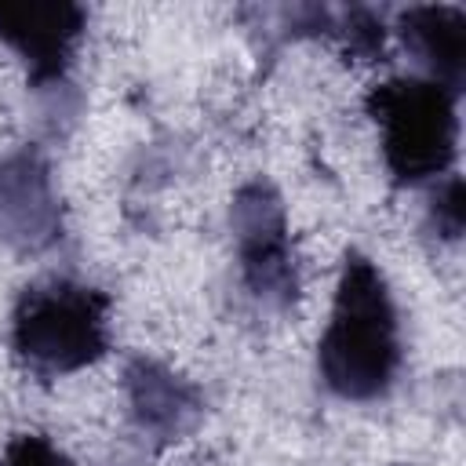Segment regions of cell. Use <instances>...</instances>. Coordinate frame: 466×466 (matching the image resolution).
<instances>
[{
    "mask_svg": "<svg viewBox=\"0 0 466 466\" xmlns=\"http://www.w3.org/2000/svg\"><path fill=\"white\" fill-rule=\"evenodd\" d=\"M0 466H76L69 462L47 437H36V433H22L7 444Z\"/></svg>",
    "mask_w": 466,
    "mask_h": 466,
    "instance_id": "9c48e42d",
    "label": "cell"
},
{
    "mask_svg": "<svg viewBox=\"0 0 466 466\" xmlns=\"http://www.w3.org/2000/svg\"><path fill=\"white\" fill-rule=\"evenodd\" d=\"M80 25H84V11L76 4L0 7V40L25 58L36 84L58 80L66 73Z\"/></svg>",
    "mask_w": 466,
    "mask_h": 466,
    "instance_id": "8992f818",
    "label": "cell"
},
{
    "mask_svg": "<svg viewBox=\"0 0 466 466\" xmlns=\"http://www.w3.org/2000/svg\"><path fill=\"white\" fill-rule=\"evenodd\" d=\"M127 393H131V411H135L138 426L153 430L160 437L182 433L189 426V419L197 415L193 390L153 360H135L127 368Z\"/></svg>",
    "mask_w": 466,
    "mask_h": 466,
    "instance_id": "ba28073f",
    "label": "cell"
},
{
    "mask_svg": "<svg viewBox=\"0 0 466 466\" xmlns=\"http://www.w3.org/2000/svg\"><path fill=\"white\" fill-rule=\"evenodd\" d=\"M233 237L248 291L269 306H288L299 291L284 204L269 182H248L233 200Z\"/></svg>",
    "mask_w": 466,
    "mask_h": 466,
    "instance_id": "277c9868",
    "label": "cell"
},
{
    "mask_svg": "<svg viewBox=\"0 0 466 466\" xmlns=\"http://www.w3.org/2000/svg\"><path fill=\"white\" fill-rule=\"evenodd\" d=\"M400 33H404L408 47L426 62L430 80H437L441 87L459 95L462 73H466V15H462V7H444V4L411 7L400 15Z\"/></svg>",
    "mask_w": 466,
    "mask_h": 466,
    "instance_id": "52a82bcc",
    "label": "cell"
},
{
    "mask_svg": "<svg viewBox=\"0 0 466 466\" xmlns=\"http://www.w3.org/2000/svg\"><path fill=\"white\" fill-rule=\"evenodd\" d=\"M462 218H466V208H462V182L451 178L444 189H437V200H433V222L437 229L455 240L462 233Z\"/></svg>",
    "mask_w": 466,
    "mask_h": 466,
    "instance_id": "30bf717a",
    "label": "cell"
},
{
    "mask_svg": "<svg viewBox=\"0 0 466 466\" xmlns=\"http://www.w3.org/2000/svg\"><path fill=\"white\" fill-rule=\"evenodd\" d=\"M109 295L76 280H44L22 291L11 320L18 360L40 375H69L95 364L109 346Z\"/></svg>",
    "mask_w": 466,
    "mask_h": 466,
    "instance_id": "7a4b0ae2",
    "label": "cell"
},
{
    "mask_svg": "<svg viewBox=\"0 0 466 466\" xmlns=\"http://www.w3.org/2000/svg\"><path fill=\"white\" fill-rule=\"evenodd\" d=\"M368 113L382 127V157L400 186L426 182L455 160V91L430 76H397L368 95Z\"/></svg>",
    "mask_w": 466,
    "mask_h": 466,
    "instance_id": "3957f363",
    "label": "cell"
},
{
    "mask_svg": "<svg viewBox=\"0 0 466 466\" xmlns=\"http://www.w3.org/2000/svg\"><path fill=\"white\" fill-rule=\"evenodd\" d=\"M0 237L29 251L58 237L51 175L33 149H22L0 164Z\"/></svg>",
    "mask_w": 466,
    "mask_h": 466,
    "instance_id": "5b68a950",
    "label": "cell"
},
{
    "mask_svg": "<svg viewBox=\"0 0 466 466\" xmlns=\"http://www.w3.org/2000/svg\"><path fill=\"white\" fill-rule=\"evenodd\" d=\"M320 379L346 400H371L390 390L400 364L397 306L379 266L350 255L335 288L331 320L320 339Z\"/></svg>",
    "mask_w": 466,
    "mask_h": 466,
    "instance_id": "6da1fadb",
    "label": "cell"
}]
</instances>
